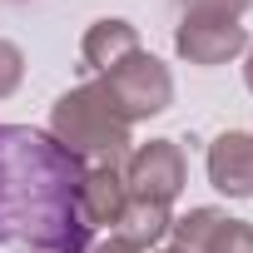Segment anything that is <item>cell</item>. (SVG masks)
Wrapping results in <instances>:
<instances>
[{
  "label": "cell",
  "mask_w": 253,
  "mask_h": 253,
  "mask_svg": "<svg viewBox=\"0 0 253 253\" xmlns=\"http://www.w3.org/2000/svg\"><path fill=\"white\" fill-rule=\"evenodd\" d=\"M129 129H134V124L119 114V104L109 99V89L99 80L60 94L55 99V114H50V139L65 154H75L84 169L119 164L124 149H129Z\"/></svg>",
  "instance_id": "cell-2"
},
{
  "label": "cell",
  "mask_w": 253,
  "mask_h": 253,
  "mask_svg": "<svg viewBox=\"0 0 253 253\" xmlns=\"http://www.w3.org/2000/svg\"><path fill=\"white\" fill-rule=\"evenodd\" d=\"M159 253H189V248H179V243H169V248H159Z\"/></svg>",
  "instance_id": "cell-14"
},
{
  "label": "cell",
  "mask_w": 253,
  "mask_h": 253,
  "mask_svg": "<svg viewBox=\"0 0 253 253\" xmlns=\"http://www.w3.org/2000/svg\"><path fill=\"white\" fill-rule=\"evenodd\" d=\"M134 50H139V30H134L129 20H94V25L84 30V40H80L84 65L99 70V75H109L124 55H134Z\"/></svg>",
  "instance_id": "cell-9"
},
{
  "label": "cell",
  "mask_w": 253,
  "mask_h": 253,
  "mask_svg": "<svg viewBox=\"0 0 253 253\" xmlns=\"http://www.w3.org/2000/svg\"><path fill=\"white\" fill-rule=\"evenodd\" d=\"M169 233L189 253H253V228L218 209H189L184 218H174Z\"/></svg>",
  "instance_id": "cell-5"
},
{
  "label": "cell",
  "mask_w": 253,
  "mask_h": 253,
  "mask_svg": "<svg viewBox=\"0 0 253 253\" xmlns=\"http://www.w3.org/2000/svg\"><path fill=\"white\" fill-rule=\"evenodd\" d=\"M84 164L50 134L0 124V243L40 253H84L89 223L80 213Z\"/></svg>",
  "instance_id": "cell-1"
},
{
  "label": "cell",
  "mask_w": 253,
  "mask_h": 253,
  "mask_svg": "<svg viewBox=\"0 0 253 253\" xmlns=\"http://www.w3.org/2000/svg\"><path fill=\"white\" fill-rule=\"evenodd\" d=\"M99 84L109 89V99L119 104V114L129 119V124H134V119H149V114H159V109H169V99H174L169 65L154 60V55H144V50L124 55Z\"/></svg>",
  "instance_id": "cell-3"
},
{
  "label": "cell",
  "mask_w": 253,
  "mask_h": 253,
  "mask_svg": "<svg viewBox=\"0 0 253 253\" xmlns=\"http://www.w3.org/2000/svg\"><path fill=\"white\" fill-rule=\"evenodd\" d=\"M248 89H253V55H248Z\"/></svg>",
  "instance_id": "cell-15"
},
{
  "label": "cell",
  "mask_w": 253,
  "mask_h": 253,
  "mask_svg": "<svg viewBox=\"0 0 253 253\" xmlns=\"http://www.w3.org/2000/svg\"><path fill=\"white\" fill-rule=\"evenodd\" d=\"M20 80H25V55H20V45L0 40V99L15 94V84H20Z\"/></svg>",
  "instance_id": "cell-11"
},
{
  "label": "cell",
  "mask_w": 253,
  "mask_h": 253,
  "mask_svg": "<svg viewBox=\"0 0 253 253\" xmlns=\"http://www.w3.org/2000/svg\"><path fill=\"white\" fill-rule=\"evenodd\" d=\"M169 228H174L169 209H164V204H139V199L124 204V213H119V223H114V233H119L124 243H134L139 253H144L149 243H159Z\"/></svg>",
  "instance_id": "cell-10"
},
{
  "label": "cell",
  "mask_w": 253,
  "mask_h": 253,
  "mask_svg": "<svg viewBox=\"0 0 253 253\" xmlns=\"http://www.w3.org/2000/svg\"><path fill=\"white\" fill-rule=\"evenodd\" d=\"M209 179L228 199H253V134L228 129L209 144Z\"/></svg>",
  "instance_id": "cell-7"
},
{
  "label": "cell",
  "mask_w": 253,
  "mask_h": 253,
  "mask_svg": "<svg viewBox=\"0 0 253 253\" xmlns=\"http://www.w3.org/2000/svg\"><path fill=\"white\" fill-rule=\"evenodd\" d=\"M174 45L189 65H223L248 45V30L238 20H223V15H184Z\"/></svg>",
  "instance_id": "cell-6"
},
{
  "label": "cell",
  "mask_w": 253,
  "mask_h": 253,
  "mask_svg": "<svg viewBox=\"0 0 253 253\" xmlns=\"http://www.w3.org/2000/svg\"><path fill=\"white\" fill-rule=\"evenodd\" d=\"M124 189H129V199L139 204H174L179 189H184V149L174 139H149L129 154V164H124Z\"/></svg>",
  "instance_id": "cell-4"
},
{
  "label": "cell",
  "mask_w": 253,
  "mask_h": 253,
  "mask_svg": "<svg viewBox=\"0 0 253 253\" xmlns=\"http://www.w3.org/2000/svg\"><path fill=\"white\" fill-rule=\"evenodd\" d=\"M84 253H139V248H134V243H124L119 233H109L104 243H94V248H84Z\"/></svg>",
  "instance_id": "cell-13"
},
{
  "label": "cell",
  "mask_w": 253,
  "mask_h": 253,
  "mask_svg": "<svg viewBox=\"0 0 253 253\" xmlns=\"http://www.w3.org/2000/svg\"><path fill=\"white\" fill-rule=\"evenodd\" d=\"M253 0H184V15H223V20H238Z\"/></svg>",
  "instance_id": "cell-12"
},
{
  "label": "cell",
  "mask_w": 253,
  "mask_h": 253,
  "mask_svg": "<svg viewBox=\"0 0 253 253\" xmlns=\"http://www.w3.org/2000/svg\"><path fill=\"white\" fill-rule=\"evenodd\" d=\"M124 204H129V189H124V174L119 164H94L84 169V184H80V213L89 228H114Z\"/></svg>",
  "instance_id": "cell-8"
}]
</instances>
